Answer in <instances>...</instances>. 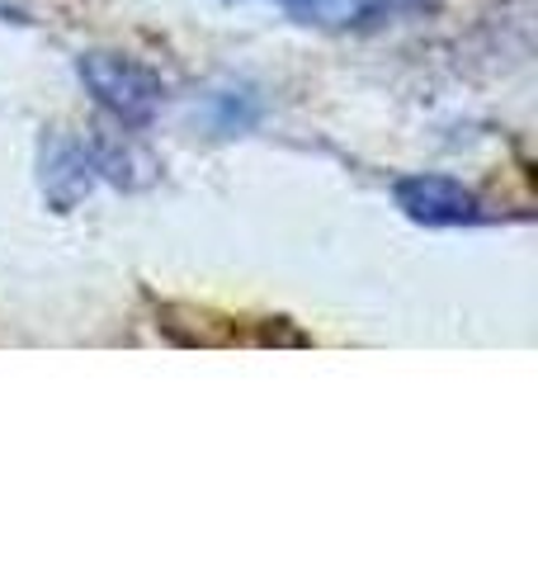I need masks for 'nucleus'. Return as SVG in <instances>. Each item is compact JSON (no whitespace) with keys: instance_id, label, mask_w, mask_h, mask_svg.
Wrapping results in <instances>:
<instances>
[{"instance_id":"f03ea898","label":"nucleus","mask_w":538,"mask_h":567,"mask_svg":"<svg viewBox=\"0 0 538 567\" xmlns=\"http://www.w3.org/2000/svg\"><path fill=\"white\" fill-rule=\"evenodd\" d=\"M392 199H397V208L416 227H482V223H492V213L482 208V199L463 181H454V175H430V171L402 175V181L392 185Z\"/></svg>"},{"instance_id":"39448f33","label":"nucleus","mask_w":538,"mask_h":567,"mask_svg":"<svg viewBox=\"0 0 538 567\" xmlns=\"http://www.w3.org/2000/svg\"><path fill=\"white\" fill-rule=\"evenodd\" d=\"M283 14H293L298 24L312 29H354L364 20H379L397 0H275Z\"/></svg>"},{"instance_id":"20e7f679","label":"nucleus","mask_w":538,"mask_h":567,"mask_svg":"<svg viewBox=\"0 0 538 567\" xmlns=\"http://www.w3.org/2000/svg\"><path fill=\"white\" fill-rule=\"evenodd\" d=\"M265 118V100L256 85H213V91L204 95V123L213 137H246L256 123Z\"/></svg>"},{"instance_id":"f257e3e1","label":"nucleus","mask_w":538,"mask_h":567,"mask_svg":"<svg viewBox=\"0 0 538 567\" xmlns=\"http://www.w3.org/2000/svg\"><path fill=\"white\" fill-rule=\"evenodd\" d=\"M76 76L104 114H114L123 128H147L166 104V85L152 66H142L118 52H81L76 58Z\"/></svg>"},{"instance_id":"423d86ee","label":"nucleus","mask_w":538,"mask_h":567,"mask_svg":"<svg viewBox=\"0 0 538 567\" xmlns=\"http://www.w3.org/2000/svg\"><path fill=\"white\" fill-rule=\"evenodd\" d=\"M0 24H33L24 6H14V0H0Z\"/></svg>"},{"instance_id":"7ed1b4c3","label":"nucleus","mask_w":538,"mask_h":567,"mask_svg":"<svg viewBox=\"0 0 538 567\" xmlns=\"http://www.w3.org/2000/svg\"><path fill=\"white\" fill-rule=\"evenodd\" d=\"M39 181H43V199L71 213L95 185H104L100 171V137H71V133H48L43 137V162H39Z\"/></svg>"}]
</instances>
